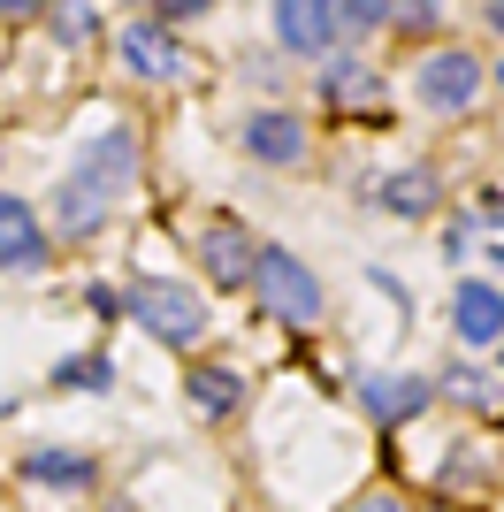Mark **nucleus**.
<instances>
[{
	"mask_svg": "<svg viewBox=\"0 0 504 512\" xmlns=\"http://www.w3.org/2000/svg\"><path fill=\"white\" fill-rule=\"evenodd\" d=\"M115 62L130 69V77H138V85H176V77H184L191 69V54H184V39H176V31H168L161 16H130L123 31H115Z\"/></svg>",
	"mask_w": 504,
	"mask_h": 512,
	"instance_id": "nucleus-6",
	"label": "nucleus"
},
{
	"mask_svg": "<svg viewBox=\"0 0 504 512\" xmlns=\"http://www.w3.org/2000/svg\"><path fill=\"white\" fill-rule=\"evenodd\" d=\"M84 299H92V314H100V321L130 314V299H123V291H107V283H92V291H84Z\"/></svg>",
	"mask_w": 504,
	"mask_h": 512,
	"instance_id": "nucleus-23",
	"label": "nucleus"
},
{
	"mask_svg": "<svg viewBox=\"0 0 504 512\" xmlns=\"http://www.w3.org/2000/svg\"><path fill=\"white\" fill-rule=\"evenodd\" d=\"M367 199H375L382 214H398V222H428V214L443 207V176H436V169H420V161H413V169L382 176V184H375Z\"/></svg>",
	"mask_w": 504,
	"mask_h": 512,
	"instance_id": "nucleus-17",
	"label": "nucleus"
},
{
	"mask_svg": "<svg viewBox=\"0 0 504 512\" xmlns=\"http://www.w3.org/2000/svg\"><path fill=\"white\" fill-rule=\"evenodd\" d=\"M16 482H31L39 497H92L100 490V459L92 451H62V444H39L16 459Z\"/></svg>",
	"mask_w": 504,
	"mask_h": 512,
	"instance_id": "nucleus-11",
	"label": "nucleus"
},
{
	"mask_svg": "<svg viewBox=\"0 0 504 512\" xmlns=\"http://www.w3.org/2000/svg\"><path fill=\"white\" fill-rule=\"evenodd\" d=\"M336 46H367L375 31H390V0H329Z\"/></svg>",
	"mask_w": 504,
	"mask_h": 512,
	"instance_id": "nucleus-18",
	"label": "nucleus"
},
{
	"mask_svg": "<svg viewBox=\"0 0 504 512\" xmlns=\"http://www.w3.org/2000/svg\"><path fill=\"white\" fill-rule=\"evenodd\" d=\"M314 92L329 115H352V123H367V115H382V100H390V77L375 69V54H352V46H329L314 62Z\"/></svg>",
	"mask_w": 504,
	"mask_h": 512,
	"instance_id": "nucleus-5",
	"label": "nucleus"
},
{
	"mask_svg": "<svg viewBox=\"0 0 504 512\" xmlns=\"http://www.w3.org/2000/svg\"><path fill=\"white\" fill-rule=\"evenodd\" d=\"M8 413H16V398H0V421H8Z\"/></svg>",
	"mask_w": 504,
	"mask_h": 512,
	"instance_id": "nucleus-29",
	"label": "nucleus"
},
{
	"mask_svg": "<svg viewBox=\"0 0 504 512\" xmlns=\"http://www.w3.org/2000/svg\"><path fill=\"white\" fill-rule=\"evenodd\" d=\"M39 23L54 31V46H69V54H84V46H100V16H92L84 0H54V8H46Z\"/></svg>",
	"mask_w": 504,
	"mask_h": 512,
	"instance_id": "nucleus-19",
	"label": "nucleus"
},
{
	"mask_svg": "<svg viewBox=\"0 0 504 512\" xmlns=\"http://www.w3.org/2000/svg\"><path fill=\"white\" fill-rule=\"evenodd\" d=\"M245 291L260 299V314H275L283 329H321V314H329V291H321V276L291 253V245H260V260H252V283H245Z\"/></svg>",
	"mask_w": 504,
	"mask_h": 512,
	"instance_id": "nucleus-2",
	"label": "nucleus"
},
{
	"mask_svg": "<svg viewBox=\"0 0 504 512\" xmlns=\"http://www.w3.org/2000/svg\"><path fill=\"white\" fill-rule=\"evenodd\" d=\"M237 153L268 161V169H306L314 161V130H306L298 107H252L245 123H237Z\"/></svg>",
	"mask_w": 504,
	"mask_h": 512,
	"instance_id": "nucleus-7",
	"label": "nucleus"
},
{
	"mask_svg": "<svg viewBox=\"0 0 504 512\" xmlns=\"http://www.w3.org/2000/svg\"><path fill=\"white\" fill-rule=\"evenodd\" d=\"M146 16H161L168 31H184V23H199V16H214V0H146Z\"/></svg>",
	"mask_w": 504,
	"mask_h": 512,
	"instance_id": "nucleus-22",
	"label": "nucleus"
},
{
	"mask_svg": "<svg viewBox=\"0 0 504 512\" xmlns=\"http://www.w3.org/2000/svg\"><path fill=\"white\" fill-rule=\"evenodd\" d=\"M123 299H130V321H138L153 344H168V352H191V344H207V329H214L207 299L176 276H130Z\"/></svg>",
	"mask_w": 504,
	"mask_h": 512,
	"instance_id": "nucleus-1",
	"label": "nucleus"
},
{
	"mask_svg": "<svg viewBox=\"0 0 504 512\" xmlns=\"http://www.w3.org/2000/svg\"><path fill=\"white\" fill-rule=\"evenodd\" d=\"M275 16V39H283V54H298V62H321L336 46V16L329 0H268Z\"/></svg>",
	"mask_w": 504,
	"mask_h": 512,
	"instance_id": "nucleus-14",
	"label": "nucleus"
},
{
	"mask_svg": "<svg viewBox=\"0 0 504 512\" xmlns=\"http://www.w3.org/2000/svg\"><path fill=\"white\" fill-rule=\"evenodd\" d=\"M184 398L199 421H230L237 406H245V375L222 360H184Z\"/></svg>",
	"mask_w": 504,
	"mask_h": 512,
	"instance_id": "nucleus-16",
	"label": "nucleus"
},
{
	"mask_svg": "<svg viewBox=\"0 0 504 512\" xmlns=\"http://www.w3.org/2000/svg\"><path fill=\"white\" fill-rule=\"evenodd\" d=\"M107 222H115V199H100L92 184H77V176H62V184L46 192V230H54V237H69V245L100 237Z\"/></svg>",
	"mask_w": 504,
	"mask_h": 512,
	"instance_id": "nucleus-13",
	"label": "nucleus"
},
{
	"mask_svg": "<svg viewBox=\"0 0 504 512\" xmlns=\"http://www.w3.org/2000/svg\"><path fill=\"white\" fill-rule=\"evenodd\" d=\"M482 23H489V31L504 39V0H482Z\"/></svg>",
	"mask_w": 504,
	"mask_h": 512,
	"instance_id": "nucleus-26",
	"label": "nucleus"
},
{
	"mask_svg": "<svg viewBox=\"0 0 504 512\" xmlns=\"http://www.w3.org/2000/svg\"><path fill=\"white\" fill-rule=\"evenodd\" d=\"M482 92H489V62L474 54V46H459V39L428 46V54L413 62V100L428 107V115H466Z\"/></svg>",
	"mask_w": 504,
	"mask_h": 512,
	"instance_id": "nucleus-3",
	"label": "nucleus"
},
{
	"mask_svg": "<svg viewBox=\"0 0 504 512\" xmlns=\"http://www.w3.org/2000/svg\"><path fill=\"white\" fill-rule=\"evenodd\" d=\"M69 176L123 207V199L146 184V130H138V123H115V130H100V138H84V146L69 153Z\"/></svg>",
	"mask_w": 504,
	"mask_h": 512,
	"instance_id": "nucleus-4",
	"label": "nucleus"
},
{
	"mask_svg": "<svg viewBox=\"0 0 504 512\" xmlns=\"http://www.w3.org/2000/svg\"><path fill=\"white\" fill-rule=\"evenodd\" d=\"M466 245H474V222H451V230H443V253L459 260V253H466Z\"/></svg>",
	"mask_w": 504,
	"mask_h": 512,
	"instance_id": "nucleus-25",
	"label": "nucleus"
},
{
	"mask_svg": "<svg viewBox=\"0 0 504 512\" xmlns=\"http://www.w3.org/2000/svg\"><path fill=\"white\" fill-rule=\"evenodd\" d=\"M390 31H405V39H436V31H443V0H390Z\"/></svg>",
	"mask_w": 504,
	"mask_h": 512,
	"instance_id": "nucleus-21",
	"label": "nucleus"
},
{
	"mask_svg": "<svg viewBox=\"0 0 504 512\" xmlns=\"http://www.w3.org/2000/svg\"><path fill=\"white\" fill-rule=\"evenodd\" d=\"M54 0H0V23H39Z\"/></svg>",
	"mask_w": 504,
	"mask_h": 512,
	"instance_id": "nucleus-24",
	"label": "nucleus"
},
{
	"mask_svg": "<svg viewBox=\"0 0 504 512\" xmlns=\"http://www.w3.org/2000/svg\"><path fill=\"white\" fill-rule=\"evenodd\" d=\"M115 383V367H107V352H77V360L54 367V390H107Z\"/></svg>",
	"mask_w": 504,
	"mask_h": 512,
	"instance_id": "nucleus-20",
	"label": "nucleus"
},
{
	"mask_svg": "<svg viewBox=\"0 0 504 512\" xmlns=\"http://www.w3.org/2000/svg\"><path fill=\"white\" fill-rule=\"evenodd\" d=\"M482 214H489V222H504V192H489V199H482Z\"/></svg>",
	"mask_w": 504,
	"mask_h": 512,
	"instance_id": "nucleus-27",
	"label": "nucleus"
},
{
	"mask_svg": "<svg viewBox=\"0 0 504 512\" xmlns=\"http://www.w3.org/2000/svg\"><path fill=\"white\" fill-rule=\"evenodd\" d=\"M497 92H504V54H497Z\"/></svg>",
	"mask_w": 504,
	"mask_h": 512,
	"instance_id": "nucleus-30",
	"label": "nucleus"
},
{
	"mask_svg": "<svg viewBox=\"0 0 504 512\" xmlns=\"http://www.w3.org/2000/svg\"><path fill=\"white\" fill-rule=\"evenodd\" d=\"M54 245H62V237L46 230V214L31 207V199L0 192V276H39L46 260H54Z\"/></svg>",
	"mask_w": 504,
	"mask_h": 512,
	"instance_id": "nucleus-8",
	"label": "nucleus"
},
{
	"mask_svg": "<svg viewBox=\"0 0 504 512\" xmlns=\"http://www.w3.org/2000/svg\"><path fill=\"white\" fill-rule=\"evenodd\" d=\"M428 383H436V406H459V413H474V421H504V383L482 360H443Z\"/></svg>",
	"mask_w": 504,
	"mask_h": 512,
	"instance_id": "nucleus-12",
	"label": "nucleus"
},
{
	"mask_svg": "<svg viewBox=\"0 0 504 512\" xmlns=\"http://www.w3.org/2000/svg\"><path fill=\"white\" fill-rule=\"evenodd\" d=\"M451 329H459V344H474V352H489V344L504 337V283H459L451 291Z\"/></svg>",
	"mask_w": 504,
	"mask_h": 512,
	"instance_id": "nucleus-15",
	"label": "nucleus"
},
{
	"mask_svg": "<svg viewBox=\"0 0 504 512\" xmlns=\"http://www.w3.org/2000/svg\"><path fill=\"white\" fill-rule=\"evenodd\" d=\"M359 406H367L375 428H405L436 406V383L428 375H398V367H375V375H359Z\"/></svg>",
	"mask_w": 504,
	"mask_h": 512,
	"instance_id": "nucleus-10",
	"label": "nucleus"
},
{
	"mask_svg": "<svg viewBox=\"0 0 504 512\" xmlns=\"http://www.w3.org/2000/svg\"><path fill=\"white\" fill-rule=\"evenodd\" d=\"M489 352H497V375H504V337H497V344H489Z\"/></svg>",
	"mask_w": 504,
	"mask_h": 512,
	"instance_id": "nucleus-28",
	"label": "nucleus"
},
{
	"mask_svg": "<svg viewBox=\"0 0 504 512\" xmlns=\"http://www.w3.org/2000/svg\"><path fill=\"white\" fill-rule=\"evenodd\" d=\"M199 245V276L214 283V291H245L252 283V260H260V237L245 230V222H230V214H214L207 230L191 237Z\"/></svg>",
	"mask_w": 504,
	"mask_h": 512,
	"instance_id": "nucleus-9",
	"label": "nucleus"
}]
</instances>
